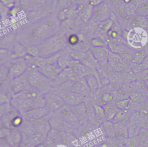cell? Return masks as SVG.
Instances as JSON below:
<instances>
[{
	"label": "cell",
	"instance_id": "obj_1",
	"mask_svg": "<svg viewBox=\"0 0 148 147\" xmlns=\"http://www.w3.org/2000/svg\"><path fill=\"white\" fill-rule=\"evenodd\" d=\"M60 27V20L58 17L49 14L20 30L16 38L26 47L38 46L47 38L58 32Z\"/></svg>",
	"mask_w": 148,
	"mask_h": 147
},
{
	"label": "cell",
	"instance_id": "obj_2",
	"mask_svg": "<svg viewBox=\"0 0 148 147\" xmlns=\"http://www.w3.org/2000/svg\"><path fill=\"white\" fill-rule=\"evenodd\" d=\"M68 38L66 35L59 32L51 36L38 46V57L48 58L56 55L66 47Z\"/></svg>",
	"mask_w": 148,
	"mask_h": 147
},
{
	"label": "cell",
	"instance_id": "obj_3",
	"mask_svg": "<svg viewBox=\"0 0 148 147\" xmlns=\"http://www.w3.org/2000/svg\"><path fill=\"white\" fill-rule=\"evenodd\" d=\"M27 80L30 86L37 89L41 93L43 91L47 93L46 90L50 87L51 81L37 69L31 68L27 75Z\"/></svg>",
	"mask_w": 148,
	"mask_h": 147
},
{
	"label": "cell",
	"instance_id": "obj_4",
	"mask_svg": "<svg viewBox=\"0 0 148 147\" xmlns=\"http://www.w3.org/2000/svg\"><path fill=\"white\" fill-rule=\"evenodd\" d=\"M28 68V65L24 57L14 58L9 67V76L13 79L23 75Z\"/></svg>",
	"mask_w": 148,
	"mask_h": 147
},
{
	"label": "cell",
	"instance_id": "obj_5",
	"mask_svg": "<svg viewBox=\"0 0 148 147\" xmlns=\"http://www.w3.org/2000/svg\"><path fill=\"white\" fill-rule=\"evenodd\" d=\"M45 106L50 111H56L65 104L64 100L60 95L54 91H49L43 94Z\"/></svg>",
	"mask_w": 148,
	"mask_h": 147
},
{
	"label": "cell",
	"instance_id": "obj_6",
	"mask_svg": "<svg viewBox=\"0 0 148 147\" xmlns=\"http://www.w3.org/2000/svg\"><path fill=\"white\" fill-rule=\"evenodd\" d=\"M37 69L47 78L51 80H55L64 69L59 65L57 61L47 63L45 66Z\"/></svg>",
	"mask_w": 148,
	"mask_h": 147
},
{
	"label": "cell",
	"instance_id": "obj_7",
	"mask_svg": "<svg viewBox=\"0 0 148 147\" xmlns=\"http://www.w3.org/2000/svg\"><path fill=\"white\" fill-rule=\"evenodd\" d=\"M60 95L69 106H75L83 102V96L79 93L72 91H64L61 93Z\"/></svg>",
	"mask_w": 148,
	"mask_h": 147
},
{
	"label": "cell",
	"instance_id": "obj_8",
	"mask_svg": "<svg viewBox=\"0 0 148 147\" xmlns=\"http://www.w3.org/2000/svg\"><path fill=\"white\" fill-rule=\"evenodd\" d=\"M110 16L111 12L109 6L104 2L92 8V16L96 20L102 21L109 19Z\"/></svg>",
	"mask_w": 148,
	"mask_h": 147
},
{
	"label": "cell",
	"instance_id": "obj_9",
	"mask_svg": "<svg viewBox=\"0 0 148 147\" xmlns=\"http://www.w3.org/2000/svg\"><path fill=\"white\" fill-rule=\"evenodd\" d=\"M50 111V110L46 106L38 107L26 112L24 115L28 120L34 121L43 118L49 114Z\"/></svg>",
	"mask_w": 148,
	"mask_h": 147
},
{
	"label": "cell",
	"instance_id": "obj_10",
	"mask_svg": "<svg viewBox=\"0 0 148 147\" xmlns=\"http://www.w3.org/2000/svg\"><path fill=\"white\" fill-rule=\"evenodd\" d=\"M109 51L108 46L91 47L90 49V52L97 61L108 60L110 53Z\"/></svg>",
	"mask_w": 148,
	"mask_h": 147
},
{
	"label": "cell",
	"instance_id": "obj_11",
	"mask_svg": "<svg viewBox=\"0 0 148 147\" xmlns=\"http://www.w3.org/2000/svg\"><path fill=\"white\" fill-rule=\"evenodd\" d=\"M23 138V134L17 128L11 129L10 134L6 139L12 147H18L21 144Z\"/></svg>",
	"mask_w": 148,
	"mask_h": 147
},
{
	"label": "cell",
	"instance_id": "obj_12",
	"mask_svg": "<svg viewBox=\"0 0 148 147\" xmlns=\"http://www.w3.org/2000/svg\"><path fill=\"white\" fill-rule=\"evenodd\" d=\"M70 91L79 93L83 96L88 94L89 91L91 92L85 79L84 82L82 80H73Z\"/></svg>",
	"mask_w": 148,
	"mask_h": 147
},
{
	"label": "cell",
	"instance_id": "obj_13",
	"mask_svg": "<svg viewBox=\"0 0 148 147\" xmlns=\"http://www.w3.org/2000/svg\"><path fill=\"white\" fill-rule=\"evenodd\" d=\"M32 122L35 126L36 132L39 133L47 135V134L52 129L49 120L43 119V118L34 120Z\"/></svg>",
	"mask_w": 148,
	"mask_h": 147
},
{
	"label": "cell",
	"instance_id": "obj_14",
	"mask_svg": "<svg viewBox=\"0 0 148 147\" xmlns=\"http://www.w3.org/2000/svg\"><path fill=\"white\" fill-rule=\"evenodd\" d=\"M84 79H85L90 91L93 94L96 93L100 87V82L97 76L92 74H90L85 76Z\"/></svg>",
	"mask_w": 148,
	"mask_h": 147
},
{
	"label": "cell",
	"instance_id": "obj_15",
	"mask_svg": "<svg viewBox=\"0 0 148 147\" xmlns=\"http://www.w3.org/2000/svg\"><path fill=\"white\" fill-rule=\"evenodd\" d=\"M25 82L24 80L20 78V76L13 79L10 84L12 91L14 95H16L22 92L25 89Z\"/></svg>",
	"mask_w": 148,
	"mask_h": 147
},
{
	"label": "cell",
	"instance_id": "obj_16",
	"mask_svg": "<svg viewBox=\"0 0 148 147\" xmlns=\"http://www.w3.org/2000/svg\"><path fill=\"white\" fill-rule=\"evenodd\" d=\"M13 54L14 58L25 57V56L28 54L27 47L20 42L17 41L14 44Z\"/></svg>",
	"mask_w": 148,
	"mask_h": 147
},
{
	"label": "cell",
	"instance_id": "obj_17",
	"mask_svg": "<svg viewBox=\"0 0 148 147\" xmlns=\"http://www.w3.org/2000/svg\"><path fill=\"white\" fill-rule=\"evenodd\" d=\"M113 128L115 130V135L119 138H126L128 135L127 126L123 123V122L114 124Z\"/></svg>",
	"mask_w": 148,
	"mask_h": 147
},
{
	"label": "cell",
	"instance_id": "obj_18",
	"mask_svg": "<svg viewBox=\"0 0 148 147\" xmlns=\"http://www.w3.org/2000/svg\"><path fill=\"white\" fill-rule=\"evenodd\" d=\"M46 137L47 135L36 132L31 135H27V142L28 144L33 145L35 146L40 143L44 142Z\"/></svg>",
	"mask_w": 148,
	"mask_h": 147
},
{
	"label": "cell",
	"instance_id": "obj_19",
	"mask_svg": "<svg viewBox=\"0 0 148 147\" xmlns=\"http://www.w3.org/2000/svg\"><path fill=\"white\" fill-rule=\"evenodd\" d=\"M61 116L64 120L71 123H76L79 120V117L74 111L68 109L62 110L61 112Z\"/></svg>",
	"mask_w": 148,
	"mask_h": 147
},
{
	"label": "cell",
	"instance_id": "obj_20",
	"mask_svg": "<svg viewBox=\"0 0 148 147\" xmlns=\"http://www.w3.org/2000/svg\"><path fill=\"white\" fill-rule=\"evenodd\" d=\"M103 107L105 110L106 120L110 122L112 121L114 118L119 109L116 106H113L108 104L104 105Z\"/></svg>",
	"mask_w": 148,
	"mask_h": 147
},
{
	"label": "cell",
	"instance_id": "obj_21",
	"mask_svg": "<svg viewBox=\"0 0 148 147\" xmlns=\"http://www.w3.org/2000/svg\"><path fill=\"white\" fill-rule=\"evenodd\" d=\"M108 45L110 51L112 53L121 54L122 53L127 52L126 47L122 43L110 42L109 43Z\"/></svg>",
	"mask_w": 148,
	"mask_h": 147
},
{
	"label": "cell",
	"instance_id": "obj_22",
	"mask_svg": "<svg viewBox=\"0 0 148 147\" xmlns=\"http://www.w3.org/2000/svg\"><path fill=\"white\" fill-rule=\"evenodd\" d=\"M21 128V131L26 135H31L36 132V128L34 123L31 122L29 120L23 122Z\"/></svg>",
	"mask_w": 148,
	"mask_h": 147
},
{
	"label": "cell",
	"instance_id": "obj_23",
	"mask_svg": "<svg viewBox=\"0 0 148 147\" xmlns=\"http://www.w3.org/2000/svg\"><path fill=\"white\" fill-rule=\"evenodd\" d=\"M129 115L128 109H119L114 118L112 120L113 123H117L119 122H124L128 118Z\"/></svg>",
	"mask_w": 148,
	"mask_h": 147
},
{
	"label": "cell",
	"instance_id": "obj_24",
	"mask_svg": "<svg viewBox=\"0 0 148 147\" xmlns=\"http://www.w3.org/2000/svg\"><path fill=\"white\" fill-rule=\"evenodd\" d=\"M138 10V7L133 2L125 3L123 7V12L124 14L128 16H132L135 15Z\"/></svg>",
	"mask_w": 148,
	"mask_h": 147
},
{
	"label": "cell",
	"instance_id": "obj_25",
	"mask_svg": "<svg viewBox=\"0 0 148 147\" xmlns=\"http://www.w3.org/2000/svg\"><path fill=\"white\" fill-rule=\"evenodd\" d=\"M138 135V141L140 144L144 146H148V129H140Z\"/></svg>",
	"mask_w": 148,
	"mask_h": 147
},
{
	"label": "cell",
	"instance_id": "obj_26",
	"mask_svg": "<svg viewBox=\"0 0 148 147\" xmlns=\"http://www.w3.org/2000/svg\"><path fill=\"white\" fill-rule=\"evenodd\" d=\"M141 119V115L139 112H135L129 117V125L130 127H135L139 126Z\"/></svg>",
	"mask_w": 148,
	"mask_h": 147
},
{
	"label": "cell",
	"instance_id": "obj_27",
	"mask_svg": "<svg viewBox=\"0 0 148 147\" xmlns=\"http://www.w3.org/2000/svg\"><path fill=\"white\" fill-rule=\"evenodd\" d=\"M131 102H132V100L130 98L120 100L116 102V106L119 109H128Z\"/></svg>",
	"mask_w": 148,
	"mask_h": 147
},
{
	"label": "cell",
	"instance_id": "obj_28",
	"mask_svg": "<svg viewBox=\"0 0 148 147\" xmlns=\"http://www.w3.org/2000/svg\"><path fill=\"white\" fill-rule=\"evenodd\" d=\"M93 108L95 111V114L99 120L106 119L105 110L103 106L97 104H95L94 105Z\"/></svg>",
	"mask_w": 148,
	"mask_h": 147
},
{
	"label": "cell",
	"instance_id": "obj_29",
	"mask_svg": "<svg viewBox=\"0 0 148 147\" xmlns=\"http://www.w3.org/2000/svg\"><path fill=\"white\" fill-rule=\"evenodd\" d=\"M146 56L143 51L136 52L132 57V62L135 64H140Z\"/></svg>",
	"mask_w": 148,
	"mask_h": 147
},
{
	"label": "cell",
	"instance_id": "obj_30",
	"mask_svg": "<svg viewBox=\"0 0 148 147\" xmlns=\"http://www.w3.org/2000/svg\"><path fill=\"white\" fill-rule=\"evenodd\" d=\"M138 139L134 137H129L124 139V144L126 147H136Z\"/></svg>",
	"mask_w": 148,
	"mask_h": 147
},
{
	"label": "cell",
	"instance_id": "obj_31",
	"mask_svg": "<svg viewBox=\"0 0 148 147\" xmlns=\"http://www.w3.org/2000/svg\"><path fill=\"white\" fill-rule=\"evenodd\" d=\"M113 21L109 18L104 21H101L99 27L108 32L109 30L111 29L113 25Z\"/></svg>",
	"mask_w": 148,
	"mask_h": 147
},
{
	"label": "cell",
	"instance_id": "obj_32",
	"mask_svg": "<svg viewBox=\"0 0 148 147\" xmlns=\"http://www.w3.org/2000/svg\"><path fill=\"white\" fill-rule=\"evenodd\" d=\"M9 75V68L6 66L1 65L0 69V76H1V83L2 84L6 79Z\"/></svg>",
	"mask_w": 148,
	"mask_h": 147
},
{
	"label": "cell",
	"instance_id": "obj_33",
	"mask_svg": "<svg viewBox=\"0 0 148 147\" xmlns=\"http://www.w3.org/2000/svg\"><path fill=\"white\" fill-rule=\"evenodd\" d=\"M23 122V117L20 115H17L12 120L10 124L13 128H18L21 126Z\"/></svg>",
	"mask_w": 148,
	"mask_h": 147
},
{
	"label": "cell",
	"instance_id": "obj_34",
	"mask_svg": "<svg viewBox=\"0 0 148 147\" xmlns=\"http://www.w3.org/2000/svg\"><path fill=\"white\" fill-rule=\"evenodd\" d=\"M91 47H101V46H107L108 45L105 41H103L100 39L94 38L91 41Z\"/></svg>",
	"mask_w": 148,
	"mask_h": 147
},
{
	"label": "cell",
	"instance_id": "obj_35",
	"mask_svg": "<svg viewBox=\"0 0 148 147\" xmlns=\"http://www.w3.org/2000/svg\"><path fill=\"white\" fill-rule=\"evenodd\" d=\"M136 23L142 28H145L148 25V21L147 19L146 18V17L140 16L136 18Z\"/></svg>",
	"mask_w": 148,
	"mask_h": 147
},
{
	"label": "cell",
	"instance_id": "obj_36",
	"mask_svg": "<svg viewBox=\"0 0 148 147\" xmlns=\"http://www.w3.org/2000/svg\"><path fill=\"white\" fill-rule=\"evenodd\" d=\"M56 141L57 139L55 138L47 135V137L46 138L43 143L47 147H54L56 145Z\"/></svg>",
	"mask_w": 148,
	"mask_h": 147
},
{
	"label": "cell",
	"instance_id": "obj_37",
	"mask_svg": "<svg viewBox=\"0 0 148 147\" xmlns=\"http://www.w3.org/2000/svg\"><path fill=\"white\" fill-rule=\"evenodd\" d=\"M79 42V37L76 34H72L68 38V43L71 46L76 45Z\"/></svg>",
	"mask_w": 148,
	"mask_h": 147
},
{
	"label": "cell",
	"instance_id": "obj_38",
	"mask_svg": "<svg viewBox=\"0 0 148 147\" xmlns=\"http://www.w3.org/2000/svg\"><path fill=\"white\" fill-rule=\"evenodd\" d=\"M120 56L122 60V62L124 64H128L132 60V57L130 54L127 53V52L121 54Z\"/></svg>",
	"mask_w": 148,
	"mask_h": 147
},
{
	"label": "cell",
	"instance_id": "obj_39",
	"mask_svg": "<svg viewBox=\"0 0 148 147\" xmlns=\"http://www.w3.org/2000/svg\"><path fill=\"white\" fill-rule=\"evenodd\" d=\"M10 131H11V130H10L8 127H3V128L2 127H1V133H0L1 139H3V138L7 139L10 134Z\"/></svg>",
	"mask_w": 148,
	"mask_h": 147
},
{
	"label": "cell",
	"instance_id": "obj_40",
	"mask_svg": "<svg viewBox=\"0 0 148 147\" xmlns=\"http://www.w3.org/2000/svg\"><path fill=\"white\" fill-rule=\"evenodd\" d=\"M113 99V95L108 92H105L104 93H103L102 95V100L105 102L106 104L107 102H111Z\"/></svg>",
	"mask_w": 148,
	"mask_h": 147
},
{
	"label": "cell",
	"instance_id": "obj_41",
	"mask_svg": "<svg viewBox=\"0 0 148 147\" xmlns=\"http://www.w3.org/2000/svg\"><path fill=\"white\" fill-rule=\"evenodd\" d=\"M141 97H142V95L139 92H135V93H133L131 94L130 97V98L134 102H136V101H139L140 99H141Z\"/></svg>",
	"mask_w": 148,
	"mask_h": 147
},
{
	"label": "cell",
	"instance_id": "obj_42",
	"mask_svg": "<svg viewBox=\"0 0 148 147\" xmlns=\"http://www.w3.org/2000/svg\"><path fill=\"white\" fill-rule=\"evenodd\" d=\"M2 4L8 8L9 9H11L14 6V0H1Z\"/></svg>",
	"mask_w": 148,
	"mask_h": 147
},
{
	"label": "cell",
	"instance_id": "obj_43",
	"mask_svg": "<svg viewBox=\"0 0 148 147\" xmlns=\"http://www.w3.org/2000/svg\"><path fill=\"white\" fill-rule=\"evenodd\" d=\"M110 30L116 32L118 34H120V33L123 32V31H122L121 28V26L119 24V23H117V22L113 23V25H112V27Z\"/></svg>",
	"mask_w": 148,
	"mask_h": 147
},
{
	"label": "cell",
	"instance_id": "obj_44",
	"mask_svg": "<svg viewBox=\"0 0 148 147\" xmlns=\"http://www.w3.org/2000/svg\"><path fill=\"white\" fill-rule=\"evenodd\" d=\"M105 0H89V3L92 7L99 5L103 2Z\"/></svg>",
	"mask_w": 148,
	"mask_h": 147
},
{
	"label": "cell",
	"instance_id": "obj_45",
	"mask_svg": "<svg viewBox=\"0 0 148 147\" xmlns=\"http://www.w3.org/2000/svg\"><path fill=\"white\" fill-rule=\"evenodd\" d=\"M139 77L141 78L142 79L145 80H148V69H144L139 75Z\"/></svg>",
	"mask_w": 148,
	"mask_h": 147
},
{
	"label": "cell",
	"instance_id": "obj_46",
	"mask_svg": "<svg viewBox=\"0 0 148 147\" xmlns=\"http://www.w3.org/2000/svg\"><path fill=\"white\" fill-rule=\"evenodd\" d=\"M140 65L142 66V67L146 69H148V55H147L145 58H144L142 63L140 64Z\"/></svg>",
	"mask_w": 148,
	"mask_h": 147
},
{
	"label": "cell",
	"instance_id": "obj_47",
	"mask_svg": "<svg viewBox=\"0 0 148 147\" xmlns=\"http://www.w3.org/2000/svg\"><path fill=\"white\" fill-rule=\"evenodd\" d=\"M34 147H47V146L45 145V144L43 142H42L35 145Z\"/></svg>",
	"mask_w": 148,
	"mask_h": 147
},
{
	"label": "cell",
	"instance_id": "obj_48",
	"mask_svg": "<svg viewBox=\"0 0 148 147\" xmlns=\"http://www.w3.org/2000/svg\"><path fill=\"white\" fill-rule=\"evenodd\" d=\"M18 147H27V146L24 144V143H23L21 142V144L19 145Z\"/></svg>",
	"mask_w": 148,
	"mask_h": 147
},
{
	"label": "cell",
	"instance_id": "obj_49",
	"mask_svg": "<svg viewBox=\"0 0 148 147\" xmlns=\"http://www.w3.org/2000/svg\"><path fill=\"white\" fill-rule=\"evenodd\" d=\"M124 2H125V3H128L131 2V0H124Z\"/></svg>",
	"mask_w": 148,
	"mask_h": 147
},
{
	"label": "cell",
	"instance_id": "obj_50",
	"mask_svg": "<svg viewBox=\"0 0 148 147\" xmlns=\"http://www.w3.org/2000/svg\"><path fill=\"white\" fill-rule=\"evenodd\" d=\"M145 85H146V87L147 88V89H148V80H145Z\"/></svg>",
	"mask_w": 148,
	"mask_h": 147
},
{
	"label": "cell",
	"instance_id": "obj_51",
	"mask_svg": "<svg viewBox=\"0 0 148 147\" xmlns=\"http://www.w3.org/2000/svg\"><path fill=\"white\" fill-rule=\"evenodd\" d=\"M100 147H108V146H107V145L106 144H102L101 145Z\"/></svg>",
	"mask_w": 148,
	"mask_h": 147
}]
</instances>
